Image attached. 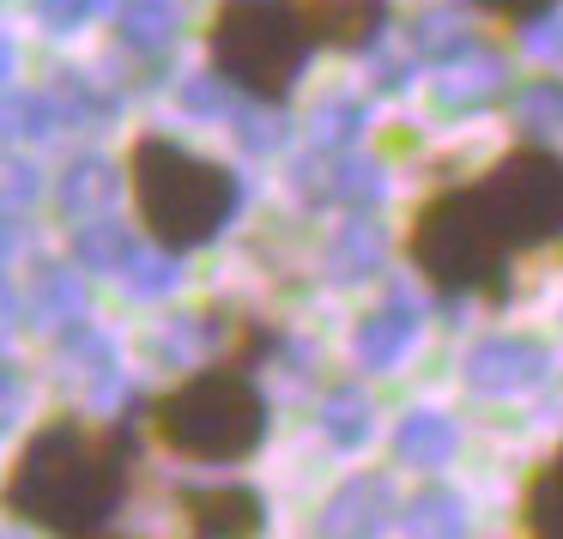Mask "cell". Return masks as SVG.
<instances>
[{
  "label": "cell",
  "mask_w": 563,
  "mask_h": 539,
  "mask_svg": "<svg viewBox=\"0 0 563 539\" xmlns=\"http://www.w3.org/2000/svg\"><path fill=\"white\" fill-rule=\"evenodd\" d=\"M291 13L328 55H357L382 37L388 25V0H291Z\"/></svg>",
  "instance_id": "52a82bcc"
},
{
  "label": "cell",
  "mask_w": 563,
  "mask_h": 539,
  "mask_svg": "<svg viewBox=\"0 0 563 539\" xmlns=\"http://www.w3.org/2000/svg\"><path fill=\"white\" fill-rule=\"evenodd\" d=\"M140 466L134 418H79L55 413L19 442L0 479V515L62 539H86L122 515Z\"/></svg>",
  "instance_id": "7a4b0ae2"
},
{
  "label": "cell",
  "mask_w": 563,
  "mask_h": 539,
  "mask_svg": "<svg viewBox=\"0 0 563 539\" xmlns=\"http://www.w3.org/2000/svg\"><path fill=\"white\" fill-rule=\"evenodd\" d=\"M146 437L188 466H243L267 442V394L249 364L212 358L176 376L164 394H152Z\"/></svg>",
  "instance_id": "277c9868"
},
{
  "label": "cell",
  "mask_w": 563,
  "mask_h": 539,
  "mask_svg": "<svg viewBox=\"0 0 563 539\" xmlns=\"http://www.w3.org/2000/svg\"><path fill=\"white\" fill-rule=\"evenodd\" d=\"M478 13L490 19L497 31H515V25H533V19H545L558 0H473Z\"/></svg>",
  "instance_id": "9c48e42d"
},
{
  "label": "cell",
  "mask_w": 563,
  "mask_h": 539,
  "mask_svg": "<svg viewBox=\"0 0 563 539\" xmlns=\"http://www.w3.org/2000/svg\"><path fill=\"white\" fill-rule=\"evenodd\" d=\"M515 534H527V539H563V442L527 466L521 497H515Z\"/></svg>",
  "instance_id": "ba28073f"
},
{
  "label": "cell",
  "mask_w": 563,
  "mask_h": 539,
  "mask_svg": "<svg viewBox=\"0 0 563 539\" xmlns=\"http://www.w3.org/2000/svg\"><path fill=\"white\" fill-rule=\"evenodd\" d=\"M176 515L200 539H255L267 534V497L243 479H212V485H183Z\"/></svg>",
  "instance_id": "8992f818"
},
{
  "label": "cell",
  "mask_w": 563,
  "mask_h": 539,
  "mask_svg": "<svg viewBox=\"0 0 563 539\" xmlns=\"http://www.w3.org/2000/svg\"><path fill=\"white\" fill-rule=\"evenodd\" d=\"M49 13H55V19H74V13H79V0H49Z\"/></svg>",
  "instance_id": "30bf717a"
},
{
  "label": "cell",
  "mask_w": 563,
  "mask_h": 539,
  "mask_svg": "<svg viewBox=\"0 0 563 539\" xmlns=\"http://www.w3.org/2000/svg\"><path fill=\"white\" fill-rule=\"evenodd\" d=\"M122 183L134 200V224L164 255H195V249L219 243L243 207V183L231 164L207 158L170 134H134Z\"/></svg>",
  "instance_id": "3957f363"
},
{
  "label": "cell",
  "mask_w": 563,
  "mask_h": 539,
  "mask_svg": "<svg viewBox=\"0 0 563 539\" xmlns=\"http://www.w3.org/2000/svg\"><path fill=\"white\" fill-rule=\"evenodd\" d=\"M400 261L437 297L503 309L521 273L563 261V152L515 140L478 176L424 188L406 212Z\"/></svg>",
  "instance_id": "6da1fadb"
},
{
  "label": "cell",
  "mask_w": 563,
  "mask_h": 539,
  "mask_svg": "<svg viewBox=\"0 0 563 539\" xmlns=\"http://www.w3.org/2000/svg\"><path fill=\"white\" fill-rule=\"evenodd\" d=\"M316 37L291 0H219L207 19V62L231 91L255 103H285L303 79Z\"/></svg>",
  "instance_id": "5b68a950"
}]
</instances>
